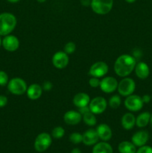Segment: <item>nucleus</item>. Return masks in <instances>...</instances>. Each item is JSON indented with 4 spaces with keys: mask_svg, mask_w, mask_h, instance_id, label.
<instances>
[{
    "mask_svg": "<svg viewBox=\"0 0 152 153\" xmlns=\"http://www.w3.org/2000/svg\"><path fill=\"white\" fill-rule=\"evenodd\" d=\"M137 64L136 58L132 55L124 54L120 55L114 63V71L118 76L127 77L134 70Z\"/></svg>",
    "mask_w": 152,
    "mask_h": 153,
    "instance_id": "nucleus-1",
    "label": "nucleus"
},
{
    "mask_svg": "<svg viewBox=\"0 0 152 153\" xmlns=\"http://www.w3.org/2000/svg\"><path fill=\"white\" fill-rule=\"evenodd\" d=\"M16 18L13 13H2L0 14V36L10 34L16 25Z\"/></svg>",
    "mask_w": 152,
    "mask_h": 153,
    "instance_id": "nucleus-2",
    "label": "nucleus"
},
{
    "mask_svg": "<svg viewBox=\"0 0 152 153\" xmlns=\"http://www.w3.org/2000/svg\"><path fill=\"white\" fill-rule=\"evenodd\" d=\"M113 6V0H91V8L97 14H107L112 10Z\"/></svg>",
    "mask_w": 152,
    "mask_h": 153,
    "instance_id": "nucleus-3",
    "label": "nucleus"
},
{
    "mask_svg": "<svg viewBox=\"0 0 152 153\" xmlns=\"http://www.w3.org/2000/svg\"><path fill=\"white\" fill-rule=\"evenodd\" d=\"M27 88H28V86H27L26 82L21 78H13L10 79L7 83V89L9 92H10L13 95H23L25 93H26Z\"/></svg>",
    "mask_w": 152,
    "mask_h": 153,
    "instance_id": "nucleus-4",
    "label": "nucleus"
},
{
    "mask_svg": "<svg viewBox=\"0 0 152 153\" xmlns=\"http://www.w3.org/2000/svg\"><path fill=\"white\" fill-rule=\"evenodd\" d=\"M136 88L135 82L133 79L125 77L118 84V92L122 97H128L134 94Z\"/></svg>",
    "mask_w": 152,
    "mask_h": 153,
    "instance_id": "nucleus-5",
    "label": "nucleus"
},
{
    "mask_svg": "<svg viewBox=\"0 0 152 153\" xmlns=\"http://www.w3.org/2000/svg\"><path fill=\"white\" fill-rule=\"evenodd\" d=\"M52 136L46 132L39 134L34 140V149L39 152H43L52 144Z\"/></svg>",
    "mask_w": 152,
    "mask_h": 153,
    "instance_id": "nucleus-6",
    "label": "nucleus"
},
{
    "mask_svg": "<svg viewBox=\"0 0 152 153\" xmlns=\"http://www.w3.org/2000/svg\"><path fill=\"white\" fill-rule=\"evenodd\" d=\"M144 102L141 97L138 95H131L126 97L125 100V106L128 111L132 112L139 111L143 107Z\"/></svg>",
    "mask_w": 152,
    "mask_h": 153,
    "instance_id": "nucleus-7",
    "label": "nucleus"
},
{
    "mask_svg": "<svg viewBox=\"0 0 152 153\" xmlns=\"http://www.w3.org/2000/svg\"><path fill=\"white\" fill-rule=\"evenodd\" d=\"M107 107V102L104 97H97L90 100L89 103V110L94 114H101L104 113Z\"/></svg>",
    "mask_w": 152,
    "mask_h": 153,
    "instance_id": "nucleus-8",
    "label": "nucleus"
},
{
    "mask_svg": "<svg viewBox=\"0 0 152 153\" xmlns=\"http://www.w3.org/2000/svg\"><path fill=\"white\" fill-rule=\"evenodd\" d=\"M109 67L104 61H98L92 64L89 70V74L91 77L102 78L107 74Z\"/></svg>",
    "mask_w": 152,
    "mask_h": 153,
    "instance_id": "nucleus-9",
    "label": "nucleus"
},
{
    "mask_svg": "<svg viewBox=\"0 0 152 153\" xmlns=\"http://www.w3.org/2000/svg\"><path fill=\"white\" fill-rule=\"evenodd\" d=\"M118 82L116 79L112 76H106L101 80L99 88L105 94H111L118 88Z\"/></svg>",
    "mask_w": 152,
    "mask_h": 153,
    "instance_id": "nucleus-10",
    "label": "nucleus"
},
{
    "mask_svg": "<svg viewBox=\"0 0 152 153\" xmlns=\"http://www.w3.org/2000/svg\"><path fill=\"white\" fill-rule=\"evenodd\" d=\"M69 55H67L64 51H59L54 54L52 57V64L54 67L57 69H63L68 65L69 61Z\"/></svg>",
    "mask_w": 152,
    "mask_h": 153,
    "instance_id": "nucleus-11",
    "label": "nucleus"
},
{
    "mask_svg": "<svg viewBox=\"0 0 152 153\" xmlns=\"http://www.w3.org/2000/svg\"><path fill=\"white\" fill-rule=\"evenodd\" d=\"M1 46L7 52H15L19 47V40L16 36L8 34L4 36V38L2 39Z\"/></svg>",
    "mask_w": 152,
    "mask_h": 153,
    "instance_id": "nucleus-12",
    "label": "nucleus"
},
{
    "mask_svg": "<svg viewBox=\"0 0 152 153\" xmlns=\"http://www.w3.org/2000/svg\"><path fill=\"white\" fill-rule=\"evenodd\" d=\"M63 120L67 125H77L82 120V114L79 111H76L74 110L68 111L64 114Z\"/></svg>",
    "mask_w": 152,
    "mask_h": 153,
    "instance_id": "nucleus-13",
    "label": "nucleus"
},
{
    "mask_svg": "<svg viewBox=\"0 0 152 153\" xmlns=\"http://www.w3.org/2000/svg\"><path fill=\"white\" fill-rule=\"evenodd\" d=\"M149 140V133L145 130H141V131H137L134 133V135L132 136V143L135 145L136 146H142L147 143Z\"/></svg>",
    "mask_w": 152,
    "mask_h": 153,
    "instance_id": "nucleus-14",
    "label": "nucleus"
},
{
    "mask_svg": "<svg viewBox=\"0 0 152 153\" xmlns=\"http://www.w3.org/2000/svg\"><path fill=\"white\" fill-rule=\"evenodd\" d=\"M82 136H83L82 142L85 145H86V146H92V145H95V143H98V140H99V137H98L96 129L95 130L93 128L86 130L82 134Z\"/></svg>",
    "mask_w": 152,
    "mask_h": 153,
    "instance_id": "nucleus-15",
    "label": "nucleus"
},
{
    "mask_svg": "<svg viewBox=\"0 0 152 153\" xmlns=\"http://www.w3.org/2000/svg\"><path fill=\"white\" fill-rule=\"evenodd\" d=\"M96 131L98 133L99 139H101L103 141L110 140L113 135V132H112L110 127L105 123H101L98 125L96 128Z\"/></svg>",
    "mask_w": 152,
    "mask_h": 153,
    "instance_id": "nucleus-16",
    "label": "nucleus"
},
{
    "mask_svg": "<svg viewBox=\"0 0 152 153\" xmlns=\"http://www.w3.org/2000/svg\"><path fill=\"white\" fill-rule=\"evenodd\" d=\"M134 71H135L136 76L140 79H147L150 74V69H149L148 65L142 61H140L136 64Z\"/></svg>",
    "mask_w": 152,
    "mask_h": 153,
    "instance_id": "nucleus-17",
    "label": "nucleus"
},
{
    "mask_svg": "<svg viewBox=\"0 0 152 153\" xmlns=\"http://www.w3.org/2000/svg\"><path fill=\"white\" fill-rule=\"evenodd\" d=\"M73 104L77 107L78 108L85 106L89 105V103L90 102V97L86 93L80 92L75 94L73 97Z\"/></svg>",
    "mask_w": 152,
    "mask_h": 153,
    "instance_id": "nucleus-18",
    "label": "nucleus"
},
{
    "mask_svg": "<svg viewBox=\"0 0 152 153\" xmlns=\"http://www.w3.org/2000/svg\"><path fill=\"white\" fill-rule=\"evenodd\" d=\"M43 91V88L40 85L32 84L27 88V97L31 100H37L42 96Z\"/></svg>",
    "mask_w": 152,
    "mask_h": 153,
    "instance_id": "nucleus-19",
    "label": "nucleus"
},
{
    "mask_svg": "<svg viewBox=\"0 0 152 153\" xmlns=\"http://www.w3.org/2000/svg\"><path fill=\"white\" fill-rule=\"evenodd\" d=\"M121 124H122V126L125 130L132 129L134 127V126L136 125L135 116L132 113H131V112L125 114L122 116V120H121Z\"/></svg>",
    "mask_w": 152,
    "mask_h": 153,
    "instance_id": "nucleus-20",
    "label": "nucleus"
},
{
    "mask_svg": "<svg viewBox=\"0 0 152 153\" xmlns=\"http://www.w3.org/2000/svg\"><path fill=\"white\" fill-rule=\"evenodd\" d=\"M151 114L148 111L141 113L136 118V126L139 128H144L149 124L151 119Z\"/></svg>",
    "mask_w": 152,
    "mask_h": 153,
    "instance_id": "nucleus-21",
    "label": "nucleus"
},
{
    "mask_svg": "<svg viewBox=\"0 0 152 153\" xmlns=\"http://www.w3.org/2000/svg\"><path fill=\"white\" fill-rule=\"evenodd\" d=\"M92 153H113V148L107 141L100 142L93 146Z\"/></svg>",
    "mask_w": 152,
    "mask_h": 153,
    "instance_id": "nucleus-22",
    "label": "nucleus"
},
{
    "mask_svg": "<svg viewBox=\"0 0 152 153\" xmlns=\"http://www.w3.org/2000/svg\"><path fill=\"white\" fill-rule=\"evenodd\" d=\"M120 153H136L137 152V149L136 146L130 141H122L121 142L118 146Z\"/></svg>",
    "mask_w": 152,
    "mask_h": 153,
    "instance_id": "nucleus-23",
    "label": "nucleus"
},
{
    "mask_svg": "<svg viewBox=\"0 0 152 153\" xmlns=\"http://www.w3.org/2000/svg\"><path fill=\"white\" fill-rule=\"evenodd\" d=\"M82 119H83L84 123L86 125L89 126H94L97 123V119L95 117V114H94L91 111H89L82 115Z\"/></svg>",
    "mask_w": 152,
    "mask_h": 153,
    "instance_id": "nucleus-24",
    "label": "nucleus"
},
{
    "mask_svg": "<svg viewBox=\"0 0 152 153\" xmlns=\"http://www.w3.org/2000/svg\"><path fill=\"white\" fill-rule=\"evenodd\" d=\"M122 100L119 95H113L110 98L108 102V105L111 108L116 109L121 105Z\"/></svg>",
    "mask_w": 152,
    "mask_h": 153,
    "instance_id": "nucleus-25",
    "label": "nucleus"
},
{
    "mask_svg": "<svg viewBox=\"0 0 152 153\" xmlns=\"http://www.w3.org/2000/svg\"><path fill=\"white\" fill-rule=\"evenodd\" d=\"M65 134V130L63 127L57 126L54 128L52 131V137L55 139H61L63 137Z\"/></svg>",
    "mask_w": 152,
    "mask_h": 153,
    "instance_id": "nucleus-26",
    "label": "nucleus"
},
{
    "mask_svg": "<svg viewBox=\"0 0 152 153\" xmlns=\"http://www.w3.org/2000/svg\"><path fill=\"white\" fill-rule=\"evenodd\" d=\"M83 136L78 132H73L69 135V140L74 144H78L81 143Z\"/></svg>",
    "mask_w": 152,
    "mask_h": 153,
    "instance_id": "nucleus-27",
    "label": "nucleus"
},
{
    "mask_svg": "<svg viewBox=\"0 0 152 153\" xmlns=\"http://www.w3.org/2000/svg\"><path fill=\"white\" fill-rule=\"evenodd\" d=\"M76 50V45L75 43L73 42H68L64 46V52L67 54V55H71L75 52Z\"/></svg>",
    "mask_w": 152,
    "mask_h": 153,
    "instance_id": "nucleus-28",
    "label": "nucleus"
},
{
    "mask_svg": "<svg viewBox=\"0 0 152 153\" xmlns=\"http://www.w3.org/2000/svg\"><path fill=\"white\" fill-rule=\"evenodd\" d=\"M9 82L8 76L4 71L0 70V86H5Z\"/></svg>",
    "mask_w": 152,
    "mask_h": 153,
    "instance_id": "nucleus-29",
    "label": "nucleus"
},
{
    "mask_svg": "<svg viewBox=\"0 0 152 153\" xmlns=\"http://www.w3.org/2000/svg\"><path fill=\"white\" fill-rule=\"evenodd\" d=\"M100 82H101V80L99 78L91 77L89 80V85L91 88H98L100 86Z\"/></svg>",
    "mask_w": 152,
    "mask_h": 153,
    "instance_id": "nucleus-30",
    "label": "nucleus"
},
{
    "mask_svg": "<svg viewBox=\"0 0 152 153\" xmlns=\"http://www.w3.org/2000/svg\"><path fill=\"white\" fill-rule=\"evenodd\" d=\"M136 153H152V147L149 146H140L139 149L137 150Z\"/></svg>",
    "mask_w": 152,
    "mask_h": 153,
    "instance_id": "nucleus-31",
    "label": "nucleus"
},
{
    "mask_svg": "<svg viewBox=\"0 0 152 153\" xmlns=\"http://www.w3.org/2000/svg\"><path fill=\"white\" fill-rule=\"evenodd\" d=\"M42 88H43V91H50L52 89V88H53V85H52V82H49V81H46V82H44V83H43Z\"/></svg>",
    "mask_w": 152,
    "mask_h": 153,
    "instance_id": "nucleus-32",
    "label": "nucleus"
},
{
    "mask_svg": "<svg viewBox=\"0 0 152 153\" xmlns=\"http://www.w3.org/2000/svg\"><path fill=\"white\" fill-rule=\"evenodd\" d=\"M7 104V97L4 95H0V108L5 107Z\"/></svg>",
    "mask_w": 152,
    "mask_h": 153,
    "instance_id": "nucleus-33",
    "label": "nucleus"
},
{
    "mask_svg": "<svg viewBox=\"0 0 152 153\" xmlns=\"http://www.w3.org/2000/svg\"><path fill=\"white\" fill-rule=\"evenodd\" d=\"M79 111H78L80 112V114H81L82 115H83L84 114L87 113V112L90 111V110H89V105L87 106H85V107H82V108H78Z\"/></svg>",
    "mask_w": 152,
    "mask_h": 153,
    "instance_id": "nucleus-34",
    "label": "nucleus"
},
{
    "mask_svg": "<svg viewBox=\"0 0 152 153\" xmlns=\"http://www.w3.org/2000/svg\"><path fill=\"white\" fill-rule=\"evenodd\" d=\"M142 101L144 103H148L151 101V96L148 94H145L142 97Z\"/></svg>",
    "mask_w": 152,
    "mask_h": 153,
    "instance_id": "nucleus-35",
    "label": "nucleus"
},
{
    "mask_svg": "<svg viewBox=\"0 0 152 153\" xmlns=\"http://www.w3.org/2000/svg\"><path fill=\"white\" fill-rule=\"evenodd\" d=\"M80 3L82 5L87 7V6H90L91 0H80Z\"/></svg>",
    "mask_w": 152,
    "mask_h": 153,
    "instance_id": "nucleus-36",
    "label": "nucleus"
},
{
    "mask_svg": "<svg viewBox=\"0 0 152 153\" xmlns=\"http://www.w3.org/2000/svg\"><path fill=\"white\" fill-rule=\"evenodd\" d=\"M71 153H81V151H80V149H78V148H74V149L72 150Z\"/></svg>",
    "mask_w": 152,
    "mask_h": 153,
    "instance_id": "nucleus-37",
    "label": "nucleus"
},
{
    "mask_svg": "<svg viewBox=\"0 0 152 153\" xmlns=\"http://www.w3.org/2000/svg\"><path fill=\"white\" fill-rule=\"evenodd\" d=\"M7 1L10 3H16V2H19L20 0H7Z\"/></svg>",
    "mask_w": 152,
    "mask_h": 153,
    "instance_id": "nucleus-38",
    "label": "nucleus"
},
{
    "mask_svg": "<svg viewBox=\"0 0 152 153\" xmlns=\"http://www.w3.org/2000/svg\"><path fill=\"white\" fill-rule=\"evenodd\" d=\"M136 1H137V0H125V1H127L128 3H134Z\"/></svg>",
    "mask_w": 152,
    "mask_h": 153,
    "instance_id": "nucleus-39",
    "label": "nucleus"
},
{
    "mask_svg": "<svg viewBox=\"0 0 152 153\" xmlns=\"http://www.w3.org/2000/svg\"><path fill=\"white\" fill-rule=\"evenodd\" d=\"M149 124H150V126L152 129V114L151 115V119H150V122H149Z\"/></svg>",
    "mask_w": 152,
    "mask_h": 153,
    "instance_id": "nucleus-40",
    "label": "nucleus"
},
{
    "mask_svg": "<svg viewBox=\"0 0 152 153\" xmlns=\"http://www.w3.org/2000/svg\"><path fill=\"white\" fill-rule=\"evenodd\" d=\"M37 1H38V2H40V3H43V2H45L46 0H37Z\"/></svg>",
    "mask_w": 152,
    "mask_h": 153,
    "instance_id": "nucleus-41",
    "label": "nucleus"
},
{
    "mask_svg": "<svg viewBox=\"0 0 152 153\" xmlns=\"http://www.w3.org/2000/svg\"><path fill=\"white\" fill-rule=\"evenodd\" d=\"M1 43H2V40H1V37H0V47L1 46Z\"/></svg>",
    "mask_w": 152,
    "mask_h": 153,
    "instance_id": "nucleus-42",
    "label": "nucleus"
}]
</instances>
